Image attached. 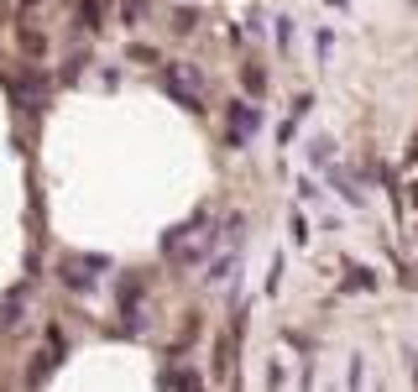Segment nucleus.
Listing matches in <instances>:
<instances>
[{
    "mask_svg": "<svg viewBox=\"0 0 418 392\" xmlns=\"http://www.w3.org/2000/svg\"><path fill=\"white\" fill-rule=\"evenodd\" d=\"M330 6H340V11H345V0H330Z\"/></svg>",
    "mask_w": 418,
    "mask_h": 392,
    "instance_id": "423d86ee",
    "label": "nucleus"
},
{
    "mask_svg": "<svg viewBox=\"0 0 418 392\" xmlns=\"http://www.w3.org/2000/svg\"><path fill=\"white\" fill-rule=\"evenodd\" d=\"M262 84H267L262 69H246V89H251V94H262Z\"/></svg>",
    "mask_w": 418,
    "mask_h": 392,
    "instance_id": "39448f33",
    "label": "nucleus"
},
{
    "mask_svg": "<svg viewBox=\"0 0 418 392\" xmlns=\"http://www.w3.org/2000/svg\"><path fill=\"white\" fill-rule=\"evenodd\" d=\"M100 267H105L100 256H94L89 267H63V282H69L74 293H89V288H94V272H100Z\"/></svg>",
    "mask_w": 418,
    "mask_h": 392,
    "instance_id": "f03ea898",
    "label": "nucleus"
},
{
    "mask_svg": "<svg viewBox=\"0 0 418 392\" xmlns=\"http://www.w3.org/2000/svg\"><path fill=\"white\" fill-rule=\"evenodd\" d=\"M293 246H308V220L303 214H293Z\"/></svg>",
    "mask_w": 418,
    "mask_h": 392,
    "instance_id": "20e7f679",
    "label": "nucleus"
},
{
    "mask_svg": "<svg viewBox=\"0 0 418 392\" xmlns=\"http://www.w3.org/2000/svg\"><path fill=\"white\" fill-rule=\"evenodd\" d=\"M256 131H262V110H256V105H231V142L240 146L246 137H256Z\"/></svg>",
    "mask_w": 418,
    "mask_h": 392,
    "instance_id": "f257e3e1",
    "label": "nucleus"
},
{
    "mask_svg": "<svg viewBox=\"0 0 418 392\" xmlns=\"http://www.w3.org/2000/svg\"><path fill=\"white\" fill-rule=\"evenodd\" d=\"M330 183H340V194L350 199V204H366V199H361V188H356V183H350V178H345V173H330Z\"/></svg>",
    "mask_w": 418,
    "mask_h": 392,
    "instance_id": "7ed1b4c3",
    "label": "nucleus"
}]
</instances>
